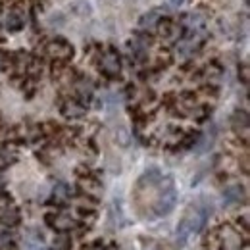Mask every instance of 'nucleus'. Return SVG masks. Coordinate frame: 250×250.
Segmentation results:
<instances>
[{"label":"nucleus","instance_id":"1","mask_svg":"<svg viewBox=\"0 0 250 250\" xmlns=\"http://www.w3.org/2000/svg\"><path fill=\"white\" fill-rule=\"evenodd\" d=\"M212 212H214V206H212V202H208L206 198H202L198 204L190 206V210L183 216V219H181L179 225H177V233H175L177 245L183 247L190 235L200 233V231L204 229L208 218L212 216Z\"/></svg>","mask_w":250,"mask_h":250},{"label":"nucleus","instance_id":"2","mask_svg":"<svg viewBox=\"0 0 250 250\" xmlns=\"http://www.w3.org/2000/svg\"><path fill=\"white\" fill-rule=\"evenodd\" d=\"M160 183H162V190H160L156 204H154V212L158 216H167L177 204V190H175L171 177H166V179L162 177Z\"/></svg>","mask_w":250,"mask_h":250},{"label":"nucleus","instance_id":"3","mask_svg":"<svg viewBox=\"0 0 250 250\" xmlns=\"http://www.w3.org/2000/svg\"><path fill=\"white\" fill-rule=\"evenodd\" d=\"M202 41H204V37H202L200 33H190V35H187V37H183V39L177 42V54L183 56V58L192 56V54L200 48Z\"/></svg>","mask_w":250,"mask_h":250},{"label":"nucleus","instance_id":"4","mask_svg":"<svg viewBox=\"0 0 250 250\" xmlns=\"http://www.w3.org/2000/svg\"><path fill=\"white\" fill-rule=\"evenodd\" d=\"M100 67H102V71H104L106 75L116 77V75L120 73V69H122L120 56H118V54H114V52L104 54V56H102V60H100Z\"/></svg>","mask_w":250,"mask_h":250},{"label":"nucleus","instance_id":"5","mask_svg":"<svg viewBox=\"0 0 250 250\" xmlns=\"http://www.w3.org/2000/svg\"><path fill=\"white\" fill-rule=\"evenodd\" d=\"M46 50H48L50 56H54V58H58V60H65V58H69V56L73 54V48H71L65 41H52V42L46 46Z\"/></svg>","mask_w":250,"mask_h":250},{"label":"nucleus","instance_id":"6","mask_svg":"<svg viewBox=\"0 0 250 250\" xmlns=\"http://www.w3.org/2000/svg\"><path fill=\"white\" fill-rule=\"evenodd\" d=\"M214 143H216V127L210 125V127L202 133V137H200V141H198V145H196V154L208 152V150L214 146Z\"/></svg>","mask_w":250,"mask_h":250},{"label":"nucleus","instance_id":"7","mask_svg":"<svg viewBox=\"0 0 250 250\" xmlns=\"http://www.w3.org/2000/svg\"><path fill=\"white\" fill-rule=\"evenodd\" d=\"M46 221L54 227V229H60V231H67V229H73L75 227V219L67 214H54V216H46Z\"/></svg>","mask_w":250,"mask_h":250},{"label":"nucleus","instance_id":"8","mask_svg":"<svg viewBox=\"0 0 250 250\" xmlns=\"http://www.w3.org/2000/svg\"><path fill=\"white\" fill-rule=\"evenodd\" d=\"M245 198V192L241 185H231L223 190V202L225 206H233V204H239L241 200Z\"/></svg>","mask_w":250,"mask_h":250},{"label":"nucleus","instance_id":"9","mask_svg":"<svg viewBox=\"0 0 250 250\" xmlns=\"http://www.w3.org/2000/svg\"><path fill=\"white\" fill-rule=\"evenodd\" d=\"M160 18H162V10H152V12H148V14H145V16L141 18L139 25H141L143 29H154Z\"/></svg>","mask_w":250,"mask_h":250},{"label":"nucleus","instance_id":"10","mask_svg":"<svg viewBox=\"0 0 250 250\" xmlns=\"http://www.w3.org/2000/svg\"><path fill=\"white\" fill-rule=\"evenodd\" d=\"M62 112L65 118H83L85 116V108L81 104H77V102H71V100L63 104Z\"/></svg>","mask_w":250,"mask_h":250},{"label":"nucleus","instance_id":"11","mask_svg":"<svg viewBox=\"0 0 250 250\" xmlns=\"http://www.w3.org/2000/svg\"><path fill=\"white\" fill-rule=\"evenodd\" d=\"M20 221V212L16 208H4L0 212V223L2 225H16Z\"/></svg>","mask_w":250,"mask_h":250},{"label":"nucleus","instance_id":"12","mask_svg":"<svg viewBox=\"0 0 250 250\" xmlns=\"http://www.w3.org/2000/svg\"><path fill=\"white\" fill-rule=\"evenodd\" d=\"M75 89H77V94L83 98V100H91L93 98V83L91 81H87V79H81L77 85H75Z\"/></svg>","mask_w":250,"mask_h":250},{"label":"nucleus","instance_id":"13","mask_svg":"<svg viewBox=\"0 0 250 250\" xmlns=\"http://www.w3.org/2000/svg\"><path fill=\"white\" fill-rule=\"evenodd\" d=\"M233 127H235V131H239V133H241V129H243V133L247 135V131H249V116H247L245 112H237V114L233 116Z\"/></svg>","mask_w":250,"mask_h":250},{"label":"nucleus","instance_id":"14","mask_svg":"<svg viewBox=\"0 0 250 250\" xmlns=\"http://www.w3.org/2000/svg\"><path fill=\"white\" fill-rule=\"evenodd\" d=\"M54 198H56V202H65L67 198H69V194H71V188L69 185H65V183H58L56 187H54Z\"/></svg>","mask_w":250,"mask_h":250},{"label":"nucleus","instance_id":"15","mask_svg":"<svg viewBox=\"0 0 250 250\" xmlns=\"http://www.w3.org/2000/svg\"><path fill=\"white\" fill-rule=\"evenodd\" d=\"M183 23L190 27V29H198L202 23H204V18L200 16V14H187V16H183Z\"/></svg>","mask_w":250,"mask_h":250},{"label":"nucleus","instance_id":"16","mask_svg":"<svg viewBox=\"0 0 250 250\" xmlns=\"http://www.w3.org/2000/svg\"><path fill=\"white\" fill-rule=\"evenodd\" d=\"M160 179H162V173L158 169H148L141 177V185H154V183H160Z\"/></svg>","mask_w":250,"mask_h":250},{"label":"nucleus","instance_id":"17","mask_svg":"<svg viewBox=\"0 0 250 250\" xmlns=\"http://www.w3.org/2000/svg\"><path fill=\"white\" fill-rule=\"evenodd\" d=\"M71 12L77 14V16H89L91 14V4L85 2V0H77L71 4Z\"/></svg>","mask_w":250,"mask_h":250},{"label":"nucleus","instance_id":"18","mask_svg":"<svg viewBox=\"0 0 250 250\" xmlns=\"http://www.w3.org/2000/svg\"><path fill=\"white\" fill-rule=\"evenodd\" d=\"M21 18L20 16H16V14H10L8 18H6V29H10V31H18V29H21Z\"/></svg>","mask_w":250,"mask_h":250},{"label":"nucleus","instance_id":"19","mask_svg":"<svg viewBox=\"0 0 250 250\" xmlns=\"http://www.w3.org/2000/svg\"><path fill=\"white\" fill-rule=\"evenodd\" d=\"M67 245H69V239H67V237H58V239L54 241V250H65Z\"/></svg>","mask_w":250,"mask_h":250},{"label":"nucleus","instance_id":"20","mask_svg":"<svg viewBox=\"0 0 250 250\" xmlns=\"http://www.w3.org/2000/svg\"><path fill=\"white\" fill-rule=\"evenodd\" d=\"M118 139H120V143H122L124 146H127V145H129V131L122 127V129L118 131Z\"/></svg>","mask_w":250,"mask_h":250},{"label":"nucleus","instance_id":"21","mask_svg":"<svg viewBox=\"0 0 250 250\" xmlns=\"http://www.w3.org/2000/svg\"><path fill=\"white\" fill-rule=\"evenodd\" d=\"M4 245H10V235L8 233H0V247Z\"/></svg>","mask_w":250,"mask_h":250},{"label":"nucleus","instance_id":"22","mask_svg":"<svg viewBox=\"0 0 250 250\" xmlns=\"http://www.w3.org/2000/svg\"><path fill=\"white\" fill-rule=\"evenodd\" d=\"M169 2H171L173 6H183V4H185V0H169Z\"/></svg>","mask_w":250,"mask_h":250},{"label":"nucleus","instance_id":"23","mask_svg":"<svg viewBox=\"0 0 250 250\" xmlns=\"http://www.w3.org/2000/svg\"><path fill=\"white\" fill-rule=\"evenodd\" d=\"M85 250H104L102 247H89V249H85Z\"/></svg>","mask_w":250,"mask_h":250},{"label":"nucleus","instance_id":"24","mask_svg":"<svg viewBox=\"0 0 250 250\" xmlns=\"http://www.w3.org/2000/svg\"><path fill=\"white\" fill-rule=\"evenodd\" d=\"M0 65H2V60H0Z\"/></svg>","mask_w":250,"mask_h":250},{"label":"nucleus","instance_id":"25","mask_svg":"<svg viewBox=\"0 0 250 250\" xmlns=\"http://www.w3.org/2000/svg\"><path fill=\"white\" fill-rule=\"evenodd\" d=\"M52 250H54V249H52Z\"/></svg>","mask_w":250,"mask_h":250}]
</instances>
